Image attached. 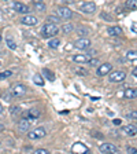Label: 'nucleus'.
Here are the masks:
<instances>
[{"instance_id": "5701e85b", "label": "nucleus", "mask_w": 137, "mask_h": 154, "mask_svg": "<svg viewBox=\"0 0 137 154\" xmlns=\"http://www.w3.org/2000/svg\"><path fill=\"white\" fill-rule=\"evenodd\" d=\"M126 58L129 61H137V51L136 50H132V51L126 52Z\"/></svg>"}, {"instance_id": "f257e3e1", "label": "nucleus", "mask_w": 137, "mask_h": 154, "mask_svg": "<svg viewBox=\"0 0 137 154\" xmlns=\"http://www.w3.org/2000/svg\"><path fill=\"white\" fill-rule=\"evenodd\" d=\"M58 33H59V29H58V26L55 25V23H45L44 26L41 28V32H40V35H41V37L44 38H49V37H54V36H56Z\"/></svg>"}, {"instance_id": "a18cd8bd", "label": "nucleus", "mask_w": 137, "mask_h": 154, "mask_svg": "<svg viewBox=\"0 0 137 154\" xmlns=\"http://www.w3.org/2000/svg\"><path fill=\"white\" fill-rule=\"evenodd\" d=\"M0 66H1V62H0Z\"/></svg>"}, {"instance_id": "4be33fe9", "label": "nucleus", "mask_w": 137, "mask_h": 154, "mask_svg": "<svg viewBox=\"0 0 137 154\" xmlns=\"http://www.w3.org/2000/svg\"><path fill=\"white\" fill-rule=\"evenodd\" d=\"M43 74H44V76L47 77L49 81H55V74L52 73L49 69H43Z\"/></svg>"}, {"instance_id": "a19ab883", "label": "nucleus", "mask_w": 137, "mask_h": 154, "mask_svg": "<svg viewBox=\"0 0 137 154\" xmlns=\"http://www.w3.org/2000/svg\"><path fill=\"white\" fill-rule=\"evenodd\" d=\"M1 131H4V125L3 124H0V132Z\"/></svg>"}, {"instance_id": "72a5a7b5", "label": "nucleus", "mask_w": 137, "mask_h": 154, "mask_svg": "<svg viewBox=\"0 0 137 154\" xmlns=\"http://www.w3.org/2000/svg\"><path fill=\"white\" fill-rule=\"evenodd\" d=\"M48 153H49V151L45 150V149H38V150L34 151V154H48Z\"/></svg>"}, {"instance_id": "c756f323", "label": "nucleus", "mask_w": 137, "mask_h": 154, "mask_svg": "<svg viewBox=\"0 0 137 154\" xmlns=\"http://www.w3.org/2000/svg\"><path fill=\"white\" fill-rule=\"evenodd\" d=\"M10 113L11 114H18V113H21V107L19 106H13V107H10Z\"/></svg>"}, {"instance_id": "9b49d317", "label": "nucleus", "mask_w": 137, "mask_h": 154, "mask_svg": "<svg viewBox=\"0 0 137 154\" xmlns=\"http://www.w3.org/2000/svg\"><path fill=\"white\" fill-rule=\"evenodd\" d=\"M40 114H41V112H40V109H29L26 113H23V117H26V119L29 120H37L38 117H40Z\"/></svg>"}, {"instance_id": "7ed1b4c3", "label": "nucleus", "mask_w": 137, "mask_h": 154, "mask_svg": "<svg viewBox=\"0 0 137 154\" xmlns=\"http://www.w3.org/2000/svg\"><path fill=\"white\" fill-rule=\"evenodd\" d=\"M10 92L11 95L15 96V98H19V96H23L26 94V87L23 84H15L10 88Z\"/></svg>"}, {"instance_id": "f8f14e48", "label": "nucleus", "mask_w": 137, "mask_h": 154, "mask_svg": "<svg viewBox=\"0 0 137 154\" xmlns=\"http://www.w3.org/2000/svg\"><path fill=\"white\" fill-rule=\"evenodd\" d=\"M21 22H22L23 25H28V26H34V25H37V23H38V21H37V18H36V17L28 15V14H26V15L22 17Z\"/></svg>"}, {"instance_id": "0eeeda50", "label": "nucleus", "mask_w": 137, "mask_h": 154, "mask_svg": "<svg viewBox=\"0 0 137 154\" xmlns=\"http://www.w3.org/2000/svg\"><path fill=\"white\" fill-rule=\"evenodd\" d=\"M109 77H110V81H112V83H121V81L125 80L126 73L124 70H117V72H112Z\"/></svg>"}, {"instance_id": "58836bf2", "label": "nucleus", "mask_w": 137, "mask_h": 154, "mask_svg": "<svg viewBox=\"0 0 137 154\" xmlns=\"http://www.w3.org/2000/svg\"><path fill=\"white\" fill-rule=\"evenodd\" d=\"M114 124H115V125H119V124H121V120L115 119V120H114Z\"/></svg>"}, {"instance_id": "9d476101", "label": "nucleus", "mask_w": 137, "mask_h": 154, "mask_svg": "<svg viewBox=\"0 0 137 154\" xmlns=\"http://www.w3.org/2000/svg\"><path fill=\"white\" fill-rule=\"evenodd\" d=\"M18 131L19 132H26L30 129V120L26 119V117H22V120H19L18 121Z\"/></svg>"}, {"instance_id": "39448f33", "label": "nucleus", "mask_w": 137, "mask_h": 154, "mask_svg": "<svg viewBox=\"0 0 137 154\" xmlns=\"http://www.w3.org/2000/svg\"><path fill=\"white\" fill-rule=\"evenodd\" d=\"M56 15L62 19H70L73 17V11L69 7H59L56 10Z\"/></svg>"}, {"instance_id": "a878e982", "label": "nucleus", "mask_w": 137, "mask_h": 154, "mask_svg": "<svg viewBox=\"0 0 137 154\" xmlns=\"http://www.w3.org/2000/svg\"><path fill=\"white\" fill-rule=\"evenodd\" d=\"M10 76H13V72H11V70L1 72V73H0V80H6V79H8Z\"/></svg>"}, {"instance_id": "4c0bfd02", "label": "nucleus", "mask_w": 137, "mask_h": 154, "mask_svg": "<svg viewBox=\"0 0 137 154\" xmlns=\"http://www.w3.org/2000/svg\"><path fill=\"white\" fill-rule=\"evenodd\" d=\"M102 17H103V18H106V19H109V21H111V17L107 15L106 13H103V14H102Z\"/></svg>"}, {"instance_id": "bb28decb", "label": "nucleus", "mask_w": 137, "mask_h": 154, "mask_svg": "<svg viewBox=\"0 0 137 154\" xmlns=\"http://www.w3.org/2000/svg\"><path fill=\"white\" fill-rule=\"evenodd\" d=\"M73 30V25L71 23H66V25L62 26V32L63 33H70Z\"/></svg>"}, {"instance_id": "dca6fc26", "label": "nucleus", "mask_w": 137, "mask_h": 154, "mask_svg": "<svg viewBox=\"0 0 137 154\" xmlns=\"http://www.w3.org/2000/svg\"><path fill=\"white\" fill-rule=\"evenodd\" d=\"M107 32H109L110 36H114V37H117V36H121L124 30H122L121 26H110V28L107 29Z\"/></svg>"}, {"instance_id": "c03bdc74", "label": "nucleus", "mask_w": 137, "mask_h": 154, "mask_svg": "<svg viewBox=\"0 0 137 154\" xmlns=\"http://www.w3.org/2000/svg\"><path fill=\"white\" fill-rule=\"evenodd\" d=\"M0 42H1V35H0Z\"/></svg>"}, {"instance_id": "ea45409f", "label": "nucleus", "mask_w": 137, "mask_h": 154, "mask_svg": "<svg viewBox=\"0 0 137 154\" xmlns=\"http://www.w3.org/2000/svg\"><path fill=\"white\" fill-rule=\"evenodd\" d=\"M88 54H89L91 57H92V55H95V54H96V51H95V50H91V51L88 52Z\"/></svg>"}, {"instance_id": "423d86ee", "label": "nucleus", "mask_w": 137, "mask_h": 154, "mask_svg": "<svg viewBox=\"0 0 137 154\" xmlns=\"http://www.w3.org/2000/svg\"><path fill=\"white\" fill-rule=\"evenodd\" d=\"M80 10L84 14H93L96 10H97V7H96V4L92 3V2H85V3H82L80 6Z\"/></svg>"}, {"instance_id": "cd10ccee", "label": "nucleus", "mask_w": 137, "mask_h": 154, "mask_svg": "<svg viewBox=\"0 0 137 154\" xmlns=\"http://www.w3.org/2000/svg\"><path fill=\"white\" fill-rule=\"evenodd\" d=\"M7 45H8V48H11V50H15L16 48V44H15V42H14L11 37H7Z\"/></svg>"}, {"instance_id": "4468645a", "label": "nucleus", "mask_w": 137, "mask_h": 154, "mask_svg": "<svg viewBox=\"0 0 137 154\" xmlns=\"http://www.w3.org/2000/svg\"><path fill=\"white\" fill-rule=\"evenodd\" d=\"M14 10H15L16 13H21V14H29L30 13V8H29L26 4L21 3V2H16V3H14Z\"/></svg>"}, {"instance_id": "37998d69", "label": "nucleus", "mask_w": 137, "mask_h": 154, "mask_svg": "<svg viewBox=\"0 0 137 154\" xmlns=\"http://www.w3.org/2000/svg\"><path fill=\"white\" fill-rule=\"evenodd\" d=\"M3 112V106H1V103H0V113Z\"/></svg>"}, {"instance_id": "e433bc0d", "label": "nucleus", "mask_w": 137, "mask_h": 154, "mask_svg": "<svg viewBox=\"0 0 137 154\" xmlns=\"http://www.w3.org/2000/svg\"><path fill=\"white\" fill-rule=\"evenodd\" d=\"M130 29H132V32H134V33H137V21H136V22H133V23H132V26H130Z\"/></svg>"}, {"instance_id": "ddd939ff", "label": "nucleus", "mask_w": 137, "mask_h": 154, "mask_svg": "<svg viewBox=\"0 0 137 154\" xmlns=\"http://www.w3.org/2000/svg\"><path fill=\"white\" fill-rule=\"evenodd\" d=\"M71 151L73 153H89V149L86 147L84 143H81V142H77V143L73 144Z\"/></svg>"}, {"instance_id": "f704fd0d", "label": "nucleus", "mask_w": 137, "mask_h": 154, "mask_svg": "<svg viewBox=\"0 0 137 154\" xmlns=\"http://www.w3.org/2000/svg\"><path fill=\"white\" fill-rule=\"evenodd\" d=\"M1 96H3V98H4V100H10V99H11V96H13V95H11V92H10V94L3 92V94H1Z\"/></svg>"}, {"instance_id": "a211bd4d", "label": "nucleus", "mask_w": 137, "mask_h": 154, "mask_svg": "<svg viewBox=\"0 0 137 154\" xmlns=\"http://www.w3.org/2000/svg\"><path fill=\"white\" fill-rule=\"evenodd\" d=\"M124 96L126 99H134V98H137V90L136 88H128V90H125Z\"/></svg>"}, {"instance_id": "6e6552de", "label": "nucleus", "mask_w": 137, "mask_h": 154, "mask_svg": "<svg viewBox=\"0 0 137 154\" xmlns=\"http://www.w3.org/2000/svg\"><path fill=\"white\" fill-rule=\"evenodd\" d=\"M74 47L78 48V50H88V48L91 47V40L89 38H85V37H81V38H78V40H76Z\"/></svg>"}, {"instance_id": "20e7f679", "label": "nucleus", "mask_w": 137, "mask_h": 154, "mask_svg": "<svg viewBox=\"0 0 137 154\" xmlns=\"http://www.w3.org/2000/svg\"><path fill=\"white\" fill-rule=\"evenodd\" d=\"M99 150L102 151V153H111V154L119 153V149L117 147L115 144H112V143H103V144H100Z\"/></svg>"}, {"instance_id": "de8ad7c7", "label": "nucleus", "mask_w": 137, "mask_h": 154, "mask_svg": "<svg viewBox=\"0 0 137 154\" xmlns=\"http://www.w3.org/2000/svg\"><path fill=\"white\" fill-rule=\"evenodd\" d=\"M0 146H1V144H0Z\"/></svg>"}, {"instance_id": "f03ea898", "label": "nucleus", "mask_w": 137, "mask_h": 154, "mask_svg": "<svg viewBox=\"0 0 137 154\" xmlns=\"http://www.w3.org/2000/svg\"><path fill=\"white\" fill-rule=\"evenodd\" d=\"M45 135H47V129H45L44 127H37V128H34L33 131H29L28 138L32 139V140H36V139L44 138Z\"/></svg>"}, {"instance_id": "2f4dec72", "label": "nucleus", "mask_w": 137, "mask_h": 154, "mask_svg": "<svg viewBox=\"0 0 137 154\" xmlns=\"http://www.w3.org/2000/svg\"><path fill=\"white\" fill-rule=\"evenodd\" d=\"M59 19H61V18H59V17L49 15V17H48V18H47V21H49V22H51V23H56V22H59Z\"/></svg>"}, {"instance_id": "f3484780", "label": "nucleus", "mask_w": 137, "mask_h": 154, "mask_svg": "<svg viewBox=\"0 0 137 154\" xmlns=\"http://www.w3.org/2000/svg\"><path fill=\"white\" fill-rule=\"evenodd\" d=\"M89 58H91V55H82V54H80V55H74V57H73V61L76 62V63H85V62L89 61Z\"/></svg>"}, {"instance_id": "7c9ffc66", "label": "nucleus", "mask_w": 137, "mask_h": 154, "mask_svg": "<svg viewBox=\"0 0 137 154\" xmlns=\"http://www.w3.org/2000/svg\"><path fill=\"white\" fill-rule=\"evenodd\" d=\"M88 65H89V66H96V65H99V59H97V58H89Z\"/></svg>"}, {"instance_id": "1a4fd4ad", "label": "nucleus", "mask_w": 137, "mask_h": 154, "mask_svg": "<svg viewBox=\"0 0 137 154\" xmlns=\"http://www.w3.org/2000/svg\"><path fill=\"white\" fill-rule=\"evenodd\" d=\"M111 69H112V65H111V63H103V65H100V66L97 67V70H96V74H97L99 77L107 76V74L111 72Z\"/></svg>"}, {"instance_id": "c9c22d12", "label": "nucleus", "mask_w": 137, "mask_h": 154, "mask_svg": "<svg viewBox=\"0 0 137 154\" xmlns=\"http://www.w3.org/2000/svg\"><path fill=\"white\" fill-rule=\"evenodd\" d=\"M126 151H128V153H130V154H137V149L136 147H128V149H126Z\"/></svg>"}, {"instance_id": "2eb2a0df", "label": "nucleus", "mask_w": 137, "mask_h": 154, "mask_svg": "<svg viewBox=\"0 0 137 154\" xmlns=\"http://www.w3.org/2000/svg\"><path fill=\"white\" fill-rule=\"evenodd\" d=\"M124 132L128 135V136H136V135H137V125H134V124L125 125V127H124Z\"/></svg>"}, {"instance_id": "6ab92c4d", "label": "nucleus", "mask_w": 137, "mask_h": 154, "mask_svg": "<svg viewBox=\"0 0 137 154\" xmlns=\"http://www.w3.org/2000/svg\"><path fill=\"white\" fill-rule=\"evenodd\" d=\"M33 7H34L37 11H45V8H47V6H45V3L43 2V0H33Z\"/></svg>"}, {"instance_id": "473e14b6", "label": "nucleus", "mask_w": 137, "mask_h": 154, "mask_svg": "<svg viewBox=\"0 0 137 154\" xmlns=\"http://www.w3.org/2000/svg\"><path fill=\"white\" fill-rule=\"evenodd\" d=\"M126 119L129 120H137V112H130L126 114Z\"/></svg>"}, {"instance_id": "aec40b11", "label": "nucleus", "mask_w": 137, "mask_h": 154, "mask_svg": "<svg viewBox=\"0 0 137 154\" xmlns=\"http://www.w3.org/2000/svg\"><path fill=\"white\" fill-rule=\"evenodd\" d=\"M59 45H61V40H59V38H51V40L48 42V47L52 48V50H56Z\"/></svg>"}, {"instance_id": "393cba45", "label": "nucleus", "mask_w": 137, "mask_h": 154, "mask_svg": "<svg viewBox=\"0 0 137 154\" xmlns=\"http://www.w3.org/2000/svg\"><path fill=\"white\" fill-rule=\"evenodd\" d=\"M88 33H89V29H86V28H78V29H77V35L81 36V37L86 36Z\"/></svg>"}, {"instance_id": "49530a36", "label": "nucleus", "mask_w": 137, "mask_h": 154, "mask_svg": "<svg viewBox=\"0 0 137 154\" xmlns=\"http://www.w3.org/2000/svg\"><path fill=\"white\" fill-rule=\"evenodd\" d=\"M0 52H1V50H0Z\"/></svg>"}, {"instance_id": "412c9836", "label": "nucleus", "mask_w": 137, "mask_h": 154, "mask_svg": "<svg viewBox=\"0 0 137 154\" xmlns=\"http://www.w3.org/2000/svg\"><path fill=\"white\" fill-rule=\"evenodd\" d=\"M33 83L37 84L38 87H43L44 85V79H43L40 74H34V76H33Z\"/></svg>"}, {"instance_id": "c85d7f7f", "label": "nucleus", "mask_w": 137, "mask_h": 154, "mask_svg": "<svg viewBox=\"0 0 137 154\" xmlns=\"http://www.w3.org/2000/svg\"><path fill=\"white\" fill-rule=\"evenodd\" d=\"M76 73L78 74V76H82V77L88 76V72H86L85 69H82V67H77V69H76Z\"/></svg>"}, {"instance_id": "b1692460", "label": "nucleus", "mask_w": 137, "mask_h": 154, "mask_svg": "<svg viewBox=\"0 0 137 154\" xmlns=\"http://www.w3.org/2000/svg\"><path fill=\"white\" fill-rule=\"evenodd\" d=\"M126 7L129 10H137V0H128L126 2Z\"/></svg>"}, {"instance_id": "79ce46f5", "label": "nucleus", "mask_w": 137, "mask_h": 154, "mask_svg": "<svg viewBox=\"0 0 137 154\" xmlns=\"http://www.w3.org/2000/svg\"><path fill=\"white\" fill-rule=\"evenodd\" d=\"M133 76H136V77H137V67H136V69H134V70H133Z\"/></svg>"}]
</instances>
